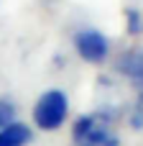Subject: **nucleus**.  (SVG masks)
Returning a JSON list of instances; mask_svg holds the SVG:
<instances>
[{
  "mask_svg": "<svg viewBox=\"0 0 143 146\" xmlns=\"http://www.w3.org/2000/svg\"><path fill=\"white\" fill-rule=\"evenodd\" d=\"M72 139L77 146H118L120 144L110 128V121L100 113L79 115L74 128H72Z\"/></svg>",
  "mask_w": 143,
  "mask_h": 146,
  "instance_id": "f257e3e1",
  "label": "nucleus"
},
{
  "mask_svg": "<svg viewBox=\"0 0 143 146\" xmlns=\"http://www.w3.org/2000/svg\"><path fill=\"white\" fill-rule=\"evenodd\" d=\"M69 115V100L61 90H46L33 105V123L41 131H59Z\"/></svg>",
  "mask_w": 143,
  "mask_h": 146,
  "instance_id": "f03ea898",
  "label": "nucleus"
},
{
  "mask_svg": "<svg viewBox=\"0 0 143 146\" xmlns=\"http://www.w3.org/2000/svg\"><path fill=\"white\" fill-rule=\"evenodd\" d=\"M74 49L84 62L102 64L107 59V54H110V41H107L105 33H100L95 28H84V31H79L74 36Z\"/></svg>",
  "mask_w": 143,
  "mask_h": 146,
  "instance_id": "7ed1b4c3",
  "label": "nucleus"
},
{
  "mask_svg": "<svg viewBox=\"0 0 143 146\" xmlns=\"http://www.w3.org/2000/svg\"><path fill=\"white\" fill-rule=\"evenodd\" d=\"M118 72H120L123 77H128L130 82H136V85L143 87V49L125 51V54L118 59Z\"/></svg>",
  "mask_w": 143,
  "mask_h": 146,
  "instance_id": "20e7f679",
  "label": "nucleus"
},
{
  "mask_svg": "<svg viewBox=\"0 0 143 146\" xmlns=\"http://www.w3.org/2000/svg\"><path fill=\"white\" fill-rule=\"evenodd\" d=\"M31 128L26 123L10 121L5 128H0V146H26L31 144Z\"/></svg>",
  "mask_w": 143,
  "mask_h": 146,
  "instance_id": "39448f33",
  "label": "nucleus"
},
{
  "mask_svg": "<svg viewBox=\"0 0 143 146\" xmlns=\"http://www.w3.org/2000/svg\"><path fill=\"white\" fill-rule=\"evenodd\" d=\"M10 121H15V105L10 100H0V128H5Z\"/></svg>",
  "mask_w": 143,
  "mask_h": 146,
  "instance_id": "423d86ee",
  "label": "nucleus"
}]
</instances>
